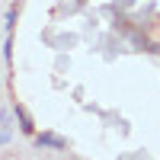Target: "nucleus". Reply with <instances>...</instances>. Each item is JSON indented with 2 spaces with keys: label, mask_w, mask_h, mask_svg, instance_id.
<instances>
[{
  "label": "nucleus",
  "mask_w": 160,
  "mask_h": 160,
  "mask_svg": "<svg viewBox=\"0 0 160 160\" xmlns=\"http://www.w3.org/2000/svg\"><path fill=\"white\" fill-rule=\"evenodd\" d=\"M35 144L38 148H48V151H68V141L55 131H42V135H35Z\"/></svg>",
  "instance_id": "nucleus-1"
},
{
  "label": "nucleus",
  "mask_w": 160,
  "mask_h": 160,
  "mask_svg": "<svg viewBox=\"0 0 160 160\" xmlns=\"http://www.w3.org/2000/svg\"><path fill=\"white\" fill-rule=\"evenodd\" d=\"M10 112H13V115L19 118V128L26 131V135H32V131H35V125H32V118H29V112H26V106H13Z\"/></svg>",
  "instance_id": "nucleus-2"
},
{
  "label": "nucleus",
  "mask_w": 160,
  "mask_h": 160,
  "mask_svg": "<svg viewBox=\"0 0 160 160\" xmlns=\"http://www.w3.org/2000/svg\"><path fill=\"white\" fill-rule=\"evenodd\" d=\"M3 26H7V32H13V26H16V7L7 10V22H3Z\"/></svg>",
  "instance_id": "nucleus-3"
},
{
  "label": "nucleus",
  "mask_w": 160,
  "mask_h": 160,
  "mask_svg": "<svg viewBox=\"0 0 160 160\" xmlns=\"http://www.w3.org/2000/svg\"><path fill=\"white\" fill-rule=\"evenodd\" d=\"M0 128H13V112H10V109L0 112Z\"/></svg>",
  "instance_id": "nucleus-4"
},
{
  "label": "nucleus",
  "mask_w": 160,
  "mask_h": 160,
  "mask_svg": "<svg viewBox=\"0 0 160 160\" xmlns=\"http://www.w3.org/2000/svg\"><path fill=\"white\" fill-rule=\"evenodd\" d=\"M10 141V128H0V144H7Z\"/></svg>",
  "instance_id": "nucleus-5"
},
{
  "label": "nucleus",
  "mask_w": 160,
  "mask_h": 160,
  "mask_svg": "<svg viewBox=\"0 0 160 160\" xmlns=\"http://www.w3.org/2000/svg\"><path fill=\"white\" fill-rule=\"evenodd\" d=\"M122 160H151L148 154H135V157H122Z\"/></svg>",
  "instance_id": "nucleus-6"
}]
</instances>
